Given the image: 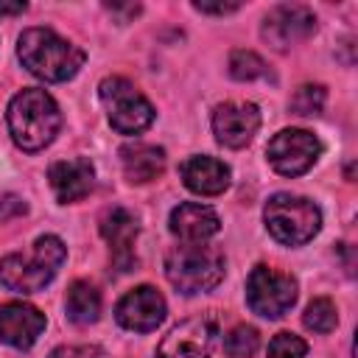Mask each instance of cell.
Returning a JSON list of instances; mask_svg holds the SVG:
<instances>
[{"label":"cell","mask_w":358,"mask_h":358,"mask_svg":"<svg viewBox=\"0 0 358 358\" xmlns=\"http://www.w3.org/2000/svg\"><path fill=\"white\" fill-rule=\"evenodd\" d=\"M17 56L28 73L42 81H67L84 64V50L50 28H25L17 39Z\"/></svg>","instance_id":"6da1fadb"},{"label":"cell","mask_w":358,"mask_h":358,"mask_svg":"<svg viewBox=\"0 0 358 358\" xmlns=\"http://www.w3.org/2000/svg\"><path fill=\"white\" fill-rule=\"evenodd\" d=\"M6 120H8L11 140L22 151H42L59 134L62 112L45 90L31 87V90H22L11 98Z\"/></svg>","instance_id":"7a4b0ae2"},{"label":"cell","mask_w":358,"mask_h":358,"mask_svg":"<svg viewBox=\"0 0 358 358\" xmlns=\"http://www.w3.org/2000/svg\"><path fill=\"white\" fill-rule=\"evenodd\" d=\"M64 257H67V249L62 238L42 235L34 241L28 255L14 252L0 260V282L17 294H36L56 277Z\"/></svg>","instance_id":"3957f363"},{"label":"cell","mask_w":358,"mask_h":358,"mask_svg":"<svg viewBox=\"0 0 358 358\" xmlns=\"http://www.w3.org/2000/svg\"><path fill=\"white\" fill-rule=\"evenodd\" d=\"M224 255L207 243H182L165 255V277L179 294L213 291L224 280Z\"/></svg>","instance_id":"277c9868"},{"label":"cell","mask_w":358,"mask_h":358,"mask_svg":"<svg viewBox=\"0 0 358 358\" xmlns=\"http://www.w3.org/2000/svg\"><path fill=\"white\" fill-rule=\"evenodd\" d=\"M263 221L274 241L285 246H302L319 232L322 210L310 199L291 196V193H274L266 201Z\"/></svg>","instance_id":"5b68a950"},{"label":"cell","mask_w":358,"mask_h":358,"mask_svg":"<svg viewBox=\"0 0 358 358\" xmlns=\"http://www.w3.org/2000/svg\"><path fill=\"white\" fill-rule=\"evenodd\" d=\"M98 95L106 106V117L120 134H140L154 120L151 101L123 76H109L98 84Z\"/></svg>","instance_id":"8992f818"},{"label":"cell","mask_w":358,"mask_h":358,"mask_svg":"<svg viewBox=\"0 0 358 358\" xmlns=\"http://www.w3.org/2000/svg\"><path fill=\"white\" fill-rule=\"evenodd\" d=\"M246 302L257 316L280 319L296 302V280L271 266H255L246 280Z\"/></svg>","instance_id":"52a82bcc"},{"label":"cell","mask_w":358,"mask_h":358,"mask_svg":"<svg viewBox=\"0 0 358 358\" xmlns=\"http://www.w3.org/2000/svg\"><path fill=\"white\" fill-rule=\"evenodd\" d=\"M319 154H322L319 137H313L305 129H282L266 145V157H268L271 168L282 176H299V173L310 171L313 162L319 159Z\"/></svg>","instance_id":"ba28073f"},{"label":"cell","mask_w":358,"mask_h":358,"mask_svg":"<svg viewBox=\"0 0 358 358\" xmlns=\"http://www.w3.org/2000/svg\"><path fill=\"white\" fill-rule=\"evenodd\" d=\"M218 341L215 316H193L179 322L157 347L154 358H210Z\"/></svg>","instance_id":"9c48e42d"},{"label":"cell","mask_w":358,"mask_h":358,"mask_svg":"<svg viewBox=\"0 0 358 358\" xmlns=\"http://www.w3.org/2000/svg\"><path fill=\"white\" fill-rule=\"evenodd\" d=\"M313 31H316V14L299 3H282V6L271 8L260 28L263 39L274 50H288L291 45L308 39Z\"/></svg>","instance_id":"30bf717a"},{"label":"cell","mask_w":358,"mask_h":358,"mask_svg":"<svg viewBox=\"0 0 358 358\" xmlns=\"http://www.w3.org/2000/svg\"><path fill=\"white\" fill-rule=\"evenodd\" d=\"M260 129V109L249 101H227L213 112V134L227 148H243Z\"/></svg>","instance_id":"8fae6325"},{"label":"cell","mask_w":358,"mask_h":358,"mask_svg":"<svg viewBox=\"0 0 358 358\" xmlns=\"http://www.w3.org/2000/svg\"><path fill=\"white\" fill-rule=\"evenodd\" d=\"M168 313V305H165V296L154 288V285H140L134 291H129L117 308H115V319L120 327L126 330H134V333H151L162 324Z\"/></svg>","instance_id":"7c38bea8"},{"label":"cell","mask_w":358,"mask_h":358,"mask_svg":"<svg viewBox=\"0 0 358 358\" xmlns=\"http://www.w3.org/2000/svg\"><path fill=\"white\" fill-rule=\"evenodd\" d=\"M98 229L103 235V241L109 243V255H112V266L123 274L134 268V241L140 232V224L134 218V213H129L126 207H109L103 210Z\"/></svg>","instance_id":"4fadbf2b"},{"label":"cell","mask_w":358,"mask_h":358,"mask_svg":"<svg viewBox=\"0 0 358 358\" xmlns=\"http://www.w3.org/2000/svg\"><path fill=\"white\" fill-rule=\"evenodd\" d=\"M45 330V313L28 302L0 305V341L14 350H28Z\"/></svg>","instance_id":"5bb4252c"},{"label":"cell","mask_w":358,"mask_h":358,"mask_svg":"<svg viewBox=\"0 0 358 358\" xmlns=\"http://www.w3.org/2000/svg\"><path fill=\"white\" fill-rule=\"evenodd\" d=\"M48 179H50L53 196H56L62 204H70V201L84 199V196L92 190L95 168H92V162L84 159V157L62 159V162H53V165H50Z\"/></svg>","instance_id":"9a60e30c"},{"label":"cell","mask_w":358,"mask_h":358,"mask_svg":"<svg viewBox=\"0 0 358 358\" xmlns=\"http://www.w3.org/2000/svg\"><path fill=\"white\" fill-rule=\"evenodd\" d=\"M168 227L182 243H204L207 238H213L221 229V221L213 207L187 201V204H179L171 210Z\"/></svg>","instance_id":"2e32d148"},{"label":"cell","mask_w":358,"mask_h":358,"mask_svg":"<svg viewBox=\"0 0 358 358\" xmlns=\"http://www.w3.org/2000/svg\"><path fill=\"white\" fill-rule=\"evenodd\" d=\"M179 173H182L185 187L199 196H218L229 187V168L221 159L207 157V154L185 159Z\"/></svg>","instance_id":"e0dca14e"},{"label":"cell","mask_w":358,"mask_h":358,"mask_svg":"<svg viewBox=\"0 0 358 358\" xmlns=\"http://www.w3.org/2000/svg\"><path fill=\"white\" fill-rule=\"evenodd\" d=\"M120 165L123 176L134 185L154 182L165 171V151L151 143H129L120 148Z\"/></svg>","instance_id":"ac0fdd59"},{"label":"cell","mask_w":358,"mask_h":358,"mask_svg":"<svg viewBox=\"0 0 358 358\" xmlns=\"http://www.w3.org/2000/svg\"><path fill=\"white\" fill-rule=\"evenodd\" d=\"M64 310H67V319L73 324H92L101 316V294H98V288L84 282V280H76L67 288Z\"/></svg>","instance_id":"d6986e66"},{"label":"cell","mask_w":358,"mask_h":358,"mask_svg":"<svg viewBox=\"0 0 358 358\" xmlns=\"http://www.w3.org/2000/svg\"><path fill=\"white\" fill-rule=\"evenodd\" d=\"M324 101H327V92L322 84H302L294 90L291 101H288V109L294 115H302V117H310V115H319L324 109Z\"/></svg>","instance_id":"ffe728a7"},{"label":"cell","mask_w":358,"mask_h":358,"mask_svg":"<svg viewBox=\"0 0 358 358\" xmlns=\"http://www.w3.org/2000/svg\"><path fill=\"white\" fill-rule=\"evenodd\" d=\"M260 347V333L249 324H238L227 333L224 338V350H227V358H252Z\"/></svg>","instance_id":"44dd1931"},{"label":"cell","mask_w":358,"mask_h":358,"mask_svg":"<svg viewBox=\"0 0 358 358\" xmlns=\"http://www.w3.org/2000/svg\"><path fill=\"white\" fill-rule=\"evenodd\" d=\"M268 73L266 62L255 50H232L229 53V76L238 81H255Z\"/></svg>","instance_id":"7402d4cb"},{"label":"cell","mask_w":358,"mask_h":358,"mask_svg":"<svg viewBox=\"0 0 358 358\" xmlns=\"http://www.w3.org/2000/svg\"><path fill=\"white\" fill-rule=\"evenodd\" d=\"M302 322H305V327L313 330V333H330V330L338 324L336 305H333L327 296H319V299H313V302L305 308Z\"/></svg>","instance_id":"603a6c76"},{"label":"cell","mask_w":358,"mask_h":358,"mask_svg":"<svg viewBox=\"0 0 358 358\" xmlns=\"http://www.w3.org/2000/svg\"><path fill=\"white\" fill-rule=\"evenodd\" d=\"M308 355V344L294 336V333H277L268 344V355L266 358H305Z\"/></svg>","instance_id":"cb8c5ba5"},{"label":"cell","mask_w":358,"mask_h":358,"mask_svg":"<svg viewBox=\"0 0 358 358\" xmlns=\"http://www.w3.org/2000/svg\"><path fill=\"white\" fill-rule=\"evenodd\" d=\"M48 358H103V352L92 344H64V347H56Z\"/></svg>","instance_id":"d4e9b609"},{"label":"cell","mask_w":358,"mask_h":358,"mask_svg":"<svg viewBox=\"0 0 358 358\" xmlns=\"http://www.w3.org/2000/svg\"><path fill=\"white\" fill-rule=\"evenodd\" d=\"M25 213H28V204H25L20 196H14V193L0 196V224H6V221H11V218H20V215H25Z\"/></svg>","instance_id":"484cf974"},{"label":"cell","mask_w":358,"mask_h":358,"mask_svg":"<svg viewBox=\"0 0 358 358\" xmlns=\"http://www.w3.org/2000/svg\"><path fill=\"white\" fill-rule=\"evenodd\" d=\"M193 8L196 11H201V14H232V11H238L241 6L238 3H193Z\"/></svg>","instance_id":"4316f807"},{"label":"cell","mask_w":358,"mask_h":358,"mask_svg":"<svg viewBox=\"0 0 358 358\" xmlns=\"http://www.w3.org/2000/svg\"><path fill=\"white\" fill-rule=\"evenodd\" d=\"M28 6L25 3H0V17L3 14H22Z\"/></svg>","instance_id":"83f0119b"},{"label":"cell","mask_w":358,"mask_h":358,"mask_svg":"<svg viewBox=\"0 0 358 358\" xmlns=\"http://www.w3.org/2000/svg\"><path fill=\"white\" fill-rule=\"evenodd\" d=\"M106 8H109V11H120L117 6H106ZM123 11H129V14H137V11H140V6H126Z\"/></svg>","instance_id":"f1b7e54d"}]
</instances>
